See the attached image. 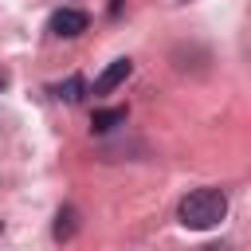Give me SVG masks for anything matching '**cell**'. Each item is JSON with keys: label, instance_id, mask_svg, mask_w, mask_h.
Returning <instances> with one entry per match:
<instances>
[{"label": "cell", "instance_id": "6da1fadb", "mask_svg": "<svg viewBox=\"0 0 251 251\" xmlns=\"http://www.w3.org/2000/svg\"><path fill=\"white\" fill-rule=\"evenodd\" d=\"M176 216H180V224L192 227V231L216 227V224L227 216V196H224L220 188H196V192H188V196L180 200Z\"/></svg>", "mask_w": 251, "mask_h": 251}, {"label": "cell", "instance_id": "7a4b0ae2", "mask_svg": "<svg viewBox=\"0 0 251 251\" xmlns=\"http://www.w3.org/2000/svg\"><path fill=\"white\" fill-rule=\"evenodd\" d=\"M86 12H78V8H59L55 16H51V35H59V39H75V35H82L86 31Z\"/></svg>", "mask_w": 251, "mask_h": 251}, {"label": "cell", "instance_id": "3957f363", "mask_svg": "<svg viewBox=\"0 0 251 251\" xmlns=\"http://www.w3.org/2000/svg\"><path fill=\"white\" fill-rule=\"evenodd\" d=\"M129 71H133V63H129V59H114V63L94 78V94H110L118 82H126V78H129Z\"/></svg>", "mask_w": 251, "mask_h": 251}, {"label": "cell", "instance_id": "277c9868", "mask_svg": "<svg viewBox=\"0 0 251 251\" xmlns=\"http://www.w3.org/2000/svg\"><path fill=\"white\" fill-rule=\"evenodd\" d=\"M122 122H126V106H114V110H94V118H90L94 133H106V129L122 126Z\"/></svg>", "mask_w": 251, "mask_h": 251}, {"label": "cell", "instance_id": "5b68a950", "mask_svg": "<svg viewBox=\"0 0 251 251\" xmlns=\"http://www.w3.org/2000/svg\"><path fill=\"white\" fill-rule=\"evenodd\" d=\"M75 227H78V212L75 208H59V216H55V239H71Z\"/></svg>", "mask_w": 251, "mask_h": 251}, {"label": "cell", "instance_id": "8992f818", "mask_svg": "<svg viewBox=\"0 0 251 251\" xmlns=\"http://www.w3.org/2000/svg\"><path fill=\"white\" fill-rule=\"evenodd\" d=\"M55 94H59V98H67V102H78V98H82V78H78V75H71L63 86H55Z\"/></svg>", "mask_w": 251, "mask_h": 251}, {"label": "cell", "instance_id": "52a82bcc", "mask_svg": "<svg viewBox=\"0 0 251 251\" xmlns=\"http://www.w3.org/2000/svg\"><path fill=\"white\" fill-rule=\"evenodd\" d=\"M200 251H231L227 243H208V247H200Z\"/></svg>", "mask_w": 251, "mask_h": 251}, {"label": "cell", "instance_id": "ba28073f", "mask_svg": "<svg viewBox=\"0 0 251 251\" xmlns=\"http://www.w3.org/2000/svg\"><path fill=\"white\" fill-rule=\"evenodd\" d=\"M4 86H8V75H4V71H0V90H4Z\"/></svg>", "mask_w": 251, "mask_h": 251}]
</instances>
